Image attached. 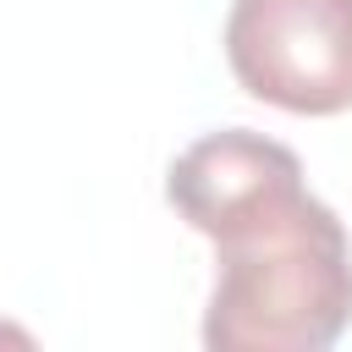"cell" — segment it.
<instances>
[{"instance_id": "obj_1", "label": "cell", "mask_w": 352, "mask_h": 352, "mask_svg": "<svg viewBox=\"0 0 352 352\" xmlns=\"http://www.w3.org/2000/svg\"><path fill=\"white\" fill-rule=\"evenodd\" d=\"M170 209L214 242L204 346L324 352L352 324V236L302 187V160L248 126L187 143L165 170Z\"/></svg>"}, {"instance_id": "obj_2", "label": "cell", "mask_w": 352, "mask_h": 352, "mask_svg": "<svg viewBox=\"0 0 352 352\" xmlns=\"http://www.w3.org/2000/svg\"><path fill=\"white\" fill-rule=\"evenodd\" d=\"M226 66L286 116L352 110V0H231Z\"/></svg>"}]
</instances>
